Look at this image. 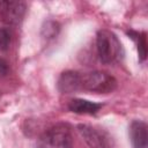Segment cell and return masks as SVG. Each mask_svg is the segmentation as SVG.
I'll return each instance as SVG.
<instances>
[{"label": "cell", "instance_id": "1", "mask_svg": "<svg viewBox=\"0 0 148 148\" xmlns=\"http://www.w3.org/2000/svg\"><path fill=\"white\" fill-rule=\"evenodd\" d=\"M96 47L99 60L103 64L116 62L121 56V43L114 32L102 29L96 36Z\"/></svg>", "mask_w": 148, "mask_h": 148}, {"label": "cell", "instance_id": "8", "mask_svg": "<svg viewBox=\"0 0 148 148\" xmlns=\"http://www.w3.org/2000/svg\"><path fill=\"white\" fill-rule=\"evenodd\" d=\"M102 106L103 105L101 103H95L82 98H74L68 103V109L79 114H95Z\"/></svg>", "mask_w": 148, "mask_h": 148}, {"label": "cell", "instance_id": "4", "mask_svg": "<svg viewBox=\"0 0 148 148\" xmlns=\"http://www.w3.org/2000/svg\"><path fill=\"white\" fill-rule=\"evenodd\" d=\"M25 2L0 0V21L8 25L18 24L25 14Z\"/></svg>", "mask_w": 148, "mask_h": 148}, {"label": "cell", "instance_id": "2", "mask_svg": "<svg viewBox=\"0 0 148 148\" xmlns=\"http://www.w3.org/2000/svg\"><path fill=\"white\" fill-rule=\"evenodd\" d=\"M36 148H73L69 126L57 124L46 130L37 140Z\"/></svg>", "mask_w": 148, "mask_h": 148}, {"label": "cell", "instance_id": "11", "mask_svg": "<svg viewBox=\"0 0 148 148\" xmlns=\"http://www.w3.org/2000/svg\"><path fill=\"white\" fill-rule=\"evenodd\" d=\"M12 43V34L7 28H0V52L7 51Z\"/></svg>", "mask_w": 148, "mask_h": 148}, {"label": "cell", "instance_id": "3", "mask_svg": "<svg viewBox=\"0 0 148 148\" xmlns=\"http://www.w3.org/2000/svg\"><path fill=\"white\" fill-rule=\"evenodd\" d=\"M82 89L97 92V94H109L116 90L117 80L106 72L94 71L82 75Z\"/></svg>", "mask_w": 148, "mask_h": 148}, {"label": "cell", "instance_id": "9", "mask_svg": "<svg viewBox=\"0 0 148 148\" xmlns=\"http://www.w3.org/2000/svg\"><path fill=\"white\" fill-rule=\"evenodd\" d=\"M127 35L136 40L138 44V54L139 60L143 61L147 57V40H146V32H138V31H127Z\"/></svg>", "mask_w": 148, "mask_h": 148}, {"label": "cell", "instance_id": "12", "mask_svg": "<svg viewBox=\"0 0 148 148\" xmlns=\"http://www.w3.org/2000/svg\"><path fill=\"white\" fill-rule=\"evenodd\" d=\"M8 73H9V65H8V62L5 59L0 58V76H7Z\"/></svg>", "mask_w": 148, "mask_h": 148}, {"label": "cell", "instance_id": "13", "mask_svg": "<svg viewBox=\"0 0 148 148\" xmlns=\"http://www.w3.org/2000/svg\"><path fill=\"white\" fill-rule=\"evenodd\" d=\"M0 95H1V91H0Z\"/></svg>", "mask_w": 148, "mask_h": 148}, {"label": "cell", "instance_id": "5", "mask_svg": "<svg viewBox=\"0 0 148 148\" xmlns=\"http://www.w3.org/2000/svg\"><path fill=\"white\" fill-rule=\"evenodd\" d=\"M76 128L90 148H110L109 136L104 132L86 124H79Z\"/></svg>", "mask_w": 148, "mask_h": 148}, {"label": "cell", "instance_id": "6", "mask_svg": "<svg viewBox=\"0 0 148 148\" xmlns=\"http://www.w3.org/2000/svg\"><path fill=\"white\" fill-rule=\"evenodd\" d=\"M82 75L76 71H65L60 74L57 87L61 94H72L82 89Z\"/></svg>", "mask_w": 148, "mask_h": 148}, {"label": "cell", "instance_id": "10", "mask_svg": "<svg viewBox=\"0 0 148 148\" xmlns=\"http://www.w3.org/2000/svg\"><path fill=\"white\" fill-rule=\"evenodd\" d=\"M60 30V27L54 21H47L42 28V36L44 38H54Z\"/></svg>", "mask_w": 148, "mask_h": 148}, {"label": "cell", "instance_id": "7", "mask_svg": "<svg viewBox=\"0 0 148 148\" xmlns=\"http://www.w3.org/2000/svg\"><path fill=\"white\" fill-rule=\"evenodd\" d=\"M130 139L133 148H146L148 143L147 124L142 120H134L130 126Z\"/></svg>", "mask_w": 148, "mask_h": 148}]
</instances>
